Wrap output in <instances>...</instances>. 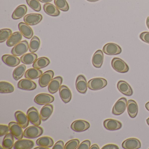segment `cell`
I'll return each mask as SVG.
<instances>
[{
	"label": "cell",
	"mask_w": 149,
	"mask_h": 149,
	"mask_svg": "<svg viewBox=\"0 0 149 149\" xmlns=\"http://www.w3.org/2000/svg\"><path fill=\"white\" fill-rule=\"evenodd\" d=\"M34 149H49V148L47 147H44V146H39L38 147H36Z\"/></svg>",
	"instance_id": "cell-49"
},
{
	"label": "cell",
	"mask_w": 149,
	"mask_h": 149,
	"mask_svg": "<svg viewBox=\"0 0 149 149\" xmlns=\"http://www.w3.org/2000/svg\"><path fill=\"white\" fill-rule=\"evenodd\" d=\"M10 132L13 135L16 139H22L23 138V132L22 127L18 123L15 122H11L8 124Z\"/></svg>",
	"instance_id": "cell-8"
},
{
	"label": "cell",
	"mask_w": 149,
	"mask_h": 149,
	"mask_svg": "<svg viewBox=\"0 0 149 149\" xmlns=\"http://www.w3.org/2000/svg\"><path fill=\"white\" fill-rule=\"evenodd\" d=\"M43 130L39 125H33L27 128L24 130L23 135L25 138L33 139L38 137L43 134Z\"/></svg>",
	"instance_id": "cell-1"
},
{
	"label": "cell",
	"mask_w": 149,
	"mask_h": 149,
	"mask_svg": "<svg viewBox=\"0 0 149 149\" xmlns=\"http://www.w3.org/2000/svg\"><path fill=\"white\" fill-rule=\"evenodd\" d=\"M146 26H147V27L149 29V16L147 17V19H146Z\"/></svg>",
	"instance_id": "cell-50"
},
{
	"label": "cell",
	"mask_w": 149,
	"mask_h": 149,
	"mask_svg": "<svg viewBox=\"0 0 149 149\" xmlns=\"http://www.w3.org/2000/svg\"><path fill=\"white\" fill-rule=\"evenodd\" d=\"M90 149H99V146L95 144H93V145L91 146L90 148Z\"/></svg>",
	"instance_id": "cell-47"
},
{
	"label": "cell",
	"mask_w": 149,
	"mask_h": 149,
	"mask_svg": "<svg viewBox=\"0 0 149 149\" xmlns=\"http://www.w3.org/2000/svg\"><path fill=\"white\" fill-rule=\"evenodd\" d=\"M145 107L146 109H147L148 111H149V102H148L146 104Z\"/></svg>",
	"instance_id": "cell-51"
},
{
	"label": "cell",
	"mask_w": 149,
	"mask_h": 149,
	"mask_svg": "<svg viewBox=\"0 0 149 149\" xmlns=\"http://www.w3.org/2000/svg\"><path fill=\"white\" fill-rule=\"evenodd\" d=\"M27 116L29 122L34 125H40L41 123L40 115L35 107H32L29 109Z\"/></svg>",
	"instance_id": "cell-6"
},
{
	"label": "cell",
	"mask_w": 149,
	"mask_h": 149,
	"mask_svg": "<svg viewBox=\"0 0 149 149\" xmlns=\"http://www.w3.org/2000/svg\"><path fill=\"white\" fill-rule=\"evenodd\" d=\"M14 136L12 133H8L6 135L3 142L2 146L3 148L6 149H11L14 147Z\"/></svg>",
	"instance_id": "cell-33"
},
{
	"label": "cell",
	"mask_w": 149,
	"mask_h": 149,
	"mask_svg": "<svg viewBox=\"0 0 149 149\" xmlns=\"http://www.w3.org/2000/svg\"><path fill=\"white\" fill-rule=\"evenodd\" d=\"M37 55L34 53H28L25 54L20 58L21 61L25 64L30 65L33 63L37 59Z\"/></svg>",
	"instance_id": "cell-32"
},
{
	"label": "cell",
	"mask_w": 149,
	"mask_h": 149,
	"mask_svg": "<svg viewBox=\"0 0 149 149\" xmlns=\"http://www.w3.org/2000/svg\"><path fill=\"white\" fill-rule=\"evenodd\" d=\"M50 63V61L48 58L46 57H42L37 59L33 63V68H35L40 69L46 68Z\"/></svg>",
	"instance_id": "cell-34"
},
{
	"label": "cell",
	"mask_w": 149,
	"mask_h": 149,
	"mask_svg": "<svg viewBox=\"0 0 149 149\" xmlns=\"http://www.w3.org/2000/svg\"><path fill=\"white\" fill-rule=\"evenodd\" d=\"M19 30L23 36L27 39H31L33 35V31L29 25L24 22H20L18 25Z\"/></svg>",
	"instance_id": "cell-20"
},
{
	"label": "cell",
	"mask_w": 149,
	"mask_h": 149,
	"mask_svg": "<svg viewBox=\"0 0 149 149\" xmlns=\"http://www.w3.org/2000/svg\"><path fill=\"white\" fill-rule=\"evenodd\" d=\"M59 94L63 102L68 103L70 102L72 97V94L70 89L65 85H62L59 89Z\"/></svg>",
	"instance_id": "cell-23"
},
{
	"label": "cell",
	"mask_w": 149,
	"mask_h": 149,
	"mask_svg": "<svg viewBox=\"0 0 149 149\" xmlns=\"http://www.w3.org/2000/svg\"><path fill=\"white\" fill-rule=\"evenodd\" d=\"M28 6L36 12H40L41 10V6L39 0H26Z\"/></svg>",
	"instance_id": "cell-40"
},
{
	"label": "cell",
	"mask_w": 149,
	"mask_h": 149,
	"mask_svg": "<svg viewBox=\"0 0 149 149\" xmlns=\"http://www.w3.org/2000/svg\"><path fill=\"white\" fill-rule=\"evenodd\" d=\"M42 72L39 69L30 68L28 70L25 74V78L30 80H34L40 78L42 75Z\"/></svg>",
	"instance_id": "cell-30"
},
{
	"label": "cell",
	"mask_w": 149,
	"mask_h": 149,
	"mask_svg": "<svg viewBox=\"0 0 149 149\" xmlns=\"http://www.w3.org/2000/svg\"><path fill=\"white\" fill-rule=\"evenodd\" d=\"M2 60L5 64L11 67H16L21 62V60L18 57L13 55H4L2 56Z\"/></svg>",
	"instance_id": "cell-19"
},
{
	"label": "cell",
	"mask_w": 149,
	"mask_h": 149,
	"mask_svg": "<svg viewBox=\"0 0 149 149\" xmlns=\"http://www.w3.org/2000/svg\"><path fill=\"white\" fill-rule=\"evenodd\" d=\"M118 89L121 93L125 95L131 96L133 94V90L130 85L124 81L121 80L117 84Z\"/></svg>",
	"instance_id": "cell-14"
},
{
	"label": "cell",
	"mask_w": 149,
	"mask_h": 149,
	"mask_svg": "<svg viewBox=\"0 0 149 149\" xmlns=\"http://www.w3.org/2000/svg\"><path fill=\"white\" fill-rule=\"evenodd\" d=\"M146 123H147V125L149 126V118H148L147 119H146Z\"/></svg>",
	"instance_id": "cell-53"
},
{
	"label": "cell",
	"mask_w": 149,
	"mask_h": 149,
	"mask_svg": "<svg viewBox=\"0 0 149 149\" xmlns=\"http://www.w3.org/2000/svg\"><path fill=\"white\" fill-rule=\"evenodd\" d=\"M56 6L63 12H67L69 10V6L66 0H54Z\"/></svg>",
	"instance_id": "cell-38"
},
{
	"label": "cell",
	"mask_w": 149,
	"mask_h": 149,
	"mask_svg": "<svg viewBox=\"0 0 149 149\" xmlns=\"http://www.w3.org/2000/svg\"><path fill=\"white\" fill-rule=\"evenodd\" d=\"M54 111V106L52 104H45L42 109H41L40 112L41 120L45 121L47 120L53 113Z\"/></svg>",
	"instance_id": "cell-26"
},
{
	"label": "cell",
	"mask_w": 149,
	"mask_h": 149,
	"mask_svg": "<svg viewBox=\"0 0 149 149\" xmlns=\"http://www.w3.org/2000/svg\"><path fill=\"white\" fill-rule=\"evenodd\" d=\"M34 146V143L29 139H19L14 143L15 149H31Z\"/></svg>",
	"instance_id": "cell-21"
},
{
	"label": "cell",
	"mask_w": 149,
	"mask_h": 149,
	"mask_svg": "<svg viewBox=\"0 0 149 149\" xmlns=\"http://www.w3.org/2000/svg\"><path fill=\"white\" fill-rule=\"evenodd\" d=\"M80 144L78 139H71L67 142L64 146L65 149H76Z\"/></svg>",
	"instance_id": "cell-41"
},
{
	"label": "cell",
	"mask_w": 149,
	"mask_h": 149,
	"mask_svg": "<svg viewBox=\"0 0 149 149\" xmlns=\"http://www.w3.org/2000/svg\"><path fill=\"white\" fill-rule=\"evenodd\" d=\"M88 84L85 76L83 75H79L76 81V88L79 93L85 94L88 89Z\"/></svg>",
	"instance_id": "cell-12"
},
{
	"label": "cell",
	"mask_w": 149,
	"mask_h": 149,
	"mask_svg": "<svg viewBox=\"0 0 149 149\" xmlns=\"http://www.w3.org/2000/svg\"><path fill=\"white\" fill-rule=\"evenodd\" d=\"M39 1H40L42 3H49V2L52 1L53 0H39Z\"/></svg>",
	"instance_id": "cell-48"
},
{
	"label": "cell",
	"mask_w": 149,
	"mask_h": 149,
	"mask_svg": "<svg viewBox=\"0 0 149 149\" xmlns=\"http://www.w3.org/2000/svg\"><path fill=\"white\" fill-rule=\"evenodd\" d=\"M26 69V67L24 64H22L17 67L13 72L14 79L16 81H18L21 79L24 75Z\"/></svg>",
	"instance_id": "cell-35"
},
{
	"label": "cell",
	"mask_w": 149,
	"mask_h": 149,
	"mask_svg": "<svg viewBox=\"0 0 149 149\" xmlns=\"http://www.w3.org/2000/svg\"><path fill=\"white\" fill-rule=\"evenodd\" d=\"M119 147L116 145L113 144H109L104 146L102 147V149H118Z\"/></svg>",
	"instance_id": "cell-46"
},
{
	"label": "cell",
	"mask_w": 149,
	"mask_h": 149,
	"mask_svg": "<svg viewBox=\"0 0 149 149\" xmlns=\"http://www.w3.org/2000/svg\"><path fill=\"white\" fill-rule=\"evenodd\" d=\"M127 112L131 118L136 116L138 112V106L136 101L133 100H128L127 104Z\"/></svg>",
	"instance_id": "cell-24"
},
{
	"label": "cell",
	"mask_w": 149,
	"mask_h": 149,
	"mask_svg": "<svg viewBox=\"0 0 149 149\" xmlns=\"http://www.w3.org/2000/svg\"><path fill=\"white\" fill-rule=\"evenodd\" d=\"M22 38V35L20 32H15L7 41V45L9 47H14L20 42Z\"/></svg>",
	"instance_id": "cell-27"
},
{
	"label": "cell",
	"mask_w": 149,
	"mask_h": 149,
	"mask_svg": "<svg viewBox=\"0 0 149 149\" xmlns=\"http://www.w3.org/2000/svg\"><path fill=\"white\" fill-rule=\"evenodd\" d=\"M139 38L146 43L149 44V32H144L139 35Z\"/></svg>",
	"instance_id": "cell-44"
},
{
	"label": "cell",
	"mask_w": 149,
	"mask_h": 149,
	"mask_svg": "<svg viewBox=\"0 0 149 149\" xmlns=\"http://www.w3.org/2000/svg\"><path fill=\"white\" fill-rule=\"evenodd\" d=\"M54 100V96L48 94L41 93L37 95L34 99L35 103L39 105L49 104Z\"/></svg>",
	"instance_id": "cell-9"
},
{
	"label": "cell",
	"mask_w": 149,
	"mask_h": 149,
	"mask_svg": "<svg viewBox=\"0 0 149 149\" xmlns=\"http://www.w3.org/2000/svg\"><path fill=\"white\" fill-rule=\"evenodd\" d=\"M29 49V44L27 40H23L19 42L12 49V54L16 56H20L25 54Z\"/></svg>",
	"instance_id": "cell-4"
},
{
	"label": "cell",
	"mask_w": 149,
	"mask_h": 149,
	"mask_svg": "<svg viewBox=\"0 0 149 149\" xmlns=\"http://www.w3.org/2000/svg\"><path fill=\"white\" fill-rule=\"evenodd\" d=\"M104 61V55L102 51L99 49L93 55L92 59V64L95 68H99L102 65Z\"/></svg>",
	"instance_id": "cell-25"
},
{
	"label": "cell",
	"mask_w": 149,
	"mask_h": 149,
	"mask_svg": "<svg viewBox=\"0 0 149 149\" xmlns=\"http://www.w3.org/2000/svg\"><path fill=\"white\" fill-rule=\"evenodd\" d=\"M15 118L17 123L22 127L23 129L27 127L29 125V121L27 116L25 115L22 111H18L15 114Z\"/></svg>",
	"instance_id": "cell-22"
},
{
	"label": "cell",
	"mask_w": 149,
	"mask_h": 149,
	"mask_svg": "<svg viewBox=\"0 0 149 149\" xmlns=\"http://www.w3.org/2000/svg\"><path fill=\"white\" fill-rule=\"evenodd\" d=\"M90 127V124L87 121L83 120H77L74 121L71 125V129L77 132L85 131Z\"/></svg>",
	"instance_id": "cell-10"
},
{
	"label": "cell",
	"mask_w": 149,
	"mask_h": 149,
	"mask_svg": "<svg viewBox=\"0 0 149 149\" xmlns=\"http://www.w3.org/2000/svg\"><path fill=\"white\" fill-rule=\"evenodd\" d=\"M107 81L104 78L96 77L89 80L88 82V88L93 91H97L107 86Z\"/></svg>",
	"instance_id": "cell-3"
},
{
	"label": "cell",
	"mask_w": 149,
	"mask_h": 149,
	"mask_svg": "<svg viewBox=\"0 0 149 149\" xmlns=\"http://www.w3.org/2000/svg\"><path fill=\"white\" fill-rule=\"evenodd\" d=\"M103 51L108 55H116L122 53V48L116 43L110 42L105 44L103 48Z\"/></svg>",
	"instance_id": "cell-7"
},
{
	"label": "cell",
	"mask_w": 149,
	"mask_h": 149,
	"mask_svg": "<svg viewBox=\"0 0 149 149\" xmlns=\"http://www.w3.org/2000/svg\"><path fill=\"white\" fill-rule=\"evenodd\" d=\"M40 46V41L39 37L34 36L30 41L29 45V50L31 53H34L39 49Z\"/></svg>",
	"instance_id": "cell-36"
},
{
	"label": "cell",
	"mask_w": 149,
	"mask_h": 149,
	"mask_svg": "<svg viewBox=\"0 0 149 149\" xmlns=\"http://www.w3.org/2000/svg\"><path fill=\"white\" fill-rule=\"evenodd\" d=\"M36 143L39 146L50 148L54 144V141L51 138L48 136H43L37 139Z\"/></svg>",
	"instance_id": "cell-31"
},
{
	"label": "cell",
	"mask_w": 149,
	"mask_h": 149,
	"mask_svg": "<svg viewBox=\"0 0 149 149\" xmlns=\"http://www.w3.org/2000/svg\"><path fill=\"white\" fill-rule=\"evenodd\" d=\"M43 10L46 14L54 17L59 16L61 13L59 9L56 6L49 3L44 5Z\"/></svg>",
	"instance_id": "cell-28"
},
{
	"label": "cell",
	"mask_w": 149,
	"mask_h": 149,
	"mask_svg": "<svg viewBox=\"0 0 149 149\" xmlns=\"http://www.w3.org/2000/svg\"><path fill=\"white\" fill-rule=\"evenodd\" d=\"M64 149V142L62 140H60L56 142V143L53 147V149Z\"/></svg>",
	"instance_id": "cell-45"
},
{
	"label": "cell",
	"mask_w": 149,
	"mask_h": 149,
	"mask_svg": "<svg viewBox=\"0 0 149 149\" xmlns=\"http://www.w3.org/2000/svg\"><path fill=\"white\" fill-rule=\"evenodd\" d=\"M91 142L90 140H86L79 144L77 149H89L91 147Z\"/></svg>",
	"instance_id": "cell-43"
},
{
	"label": "cell",
	"mask_w": 149,
	"mask_h": 149,
	"mask_svg": "<svg viewBox=\"0 0 149 149\" xmlns=\"http://www.w3.org/2000/svg\"><path fill=\"white\" fill-rule=\"evenodd\" d=\"M27 12V8L26 5H22L16 8L12 15V18L13 19L17 20L21 19L25 16Z\"/></svg>",
	"instance_id": "cell-29"
},
{
	"label": "cell",
	"mask_w": 149,
	"mask_h": 149,
	"mask_svg": "<svg viewBox=\"0 0 149 149\" xmlns=\"http://www.w3.org/2000/svg\"><path fill=\"white\" fill-rule=\"evenodd\" d=\"M19 88L26 91H32L36 89L37 85L35 82L30 79H23L19 81L18 83Z\"/></svg>",
	"instance_id": "cell-17"
},
{
	"label": "cell",
	"mask_w": 149,
	"mask_h": 149,
	"mask_svg": "<svg viewBox=\"0 0 149 149\" xmlns=\"http://www.w3.org/2000/svg\"><path fill=\"white\" fill-rule=\"evenodd\" d=\"M127 99L123 97L118 100L112 108V113L115 116H120L123 114L127 107Z\"/></svg>",
	"instance_id": "cell-5"
},
{
	"label": "cell",
	"mask_w": 149,
	"mask_h": 149,
	"mask_svg": "<svg viewBox=\"0 0 149 149\" xmlns=\"http://www.w3.org/2000/svg\"><path fill=\"white\" fill-rule=\"evenodd\" d=\"M14 90V87L10 83L3 81L0 82V93H12Z\"/></svg>",
	"instance_id": "cell-37"
},
{
	"label": "cell",
	"mask_w": 149,
	"mask_h": 149,
	"mask_svg": "<svg viewBox=\"0 0 149 149\" xmlns=\"http://www.w3.org/2000/svg\"><path fill=\"white\" fill-rule=\"evenodd\" d=\"M122 146L123 149H138L141 148V143L139 139L131 138L123 141Z\"/></svg>",
	"instance_id": "cell-15"
},
{
	"label": "cell",
	"mask_w": 149,
	"mask_h": 149,
	"mask_svg": "<svg viewBox=\"0 0 149 149\" xmlns=\"http://www.w3.org/2000/svg\"><path fill=\"white\" fill-rule=\"evenodd\" d=\"M42 19V16L40 14H29L25 15L24 21L29 26H35L39 24Z\"/></svg>",
	"instance_id": "cell-11"
},
{
	"label": "cell",
	"mask_w": 149,
	"mask_h": 149,
	"mask_svg": "<svg viewBox=\"0 0 149 149\" xmlns=\"http://www.w3.org/2000/svg\"><path fill=\"white\" fill-rule=\"evenodd\" d=\"M87 1H89V2H95L98 1L99 0H87Z\"/></svg>",
	"instance_id": "cell-52"
},
{
	"label": "cell",
	"mask_w": 149,
	"mask_h": 149,
	"mask_svg": "<svg viewBox=\"0 0 149 149\" xmlns=\"http://www.w3.org/2000/svg\"><path fill=\"white\" fill-rule=\"evenodd\" d=\"M10 131L9 126L5 125H0V136L6 135Z\"/></svg>",
	"instance_id": "cell-42"
},
{
	"label": "cell",
	"mask_w": 149,
	"mask_h": 149,
	"mask_svg": "<svg viewBox=\"0 0 149 149\" xmlns=\"http://www.w3.org/2000/svg\"><path fill=\"white\" fill-rule=\"evenodd\" d=\"M104 128L108 130L115 131L120 130L123 126L122 123L116 119L109 118L104 120L103 123Z\"/></svg>",
	"instance_id": "cell-13"
},
{
	"label": "cell",
	"mask_w": 149,
	"mask_h": 149,
	"mask_svg": "<svg viewBox=\"0 0 149 149\" xmlns=\"http://www.w3.org/2000/svg\"><path fill=\"white\" fill-rule=\"evenodd\" d=\"M111 66L114 70L118 73H127L129 71V67L126 63L120 58L115 57L111 61Z\"/></svg>",
	"instance_id": "cell-2"
},
{
	"label": "cell",
	"mask_w": 149,
	"mask_h": 149,
	"mask_svg": "<svg viewBox=\"0 0 149 149\" xmlns=\"http://www.w3.org/2000/svg\"><path fill=\"white\" fill-rule=\"evenodd\" d=\"M12 34V31L9 29H3L0 30V42H3L8 40Z\"/></svg>",
	"instance_id": "cell-39"
},
{
	"label": "cell",
	"mask_w": 149,
	"mask_h": 149,
	"mask_svg": "<svg viewBox=\"0 0 149 149\" xmlns=\"http://www.w3.org/2000/svg\"><path fill=\"white\" fill-rule=\"evenodd\" d=\"M54 76L53 70H49L42 74L39 80V85L41 88H45L49 84Z\"/></svg>",
	"instance_id": "cell-16"
},
{
	"label": "cell",
	"mask_w": 149,
	"mask_h": 149,
	"mask_svg": "<svg viewBox=\"0 0 149 149\" xmlns=\"http://www.w3.org/2000/svg\"><path fill=\"white\" fill-rule=\"evenodd\" d=\"M63 79L61 76H57L52 79V81L49 83L48 85L49 91L52 94L56 93L60 89Z\"/></svg>",
	"instance_id": "cell-18"
}]
</instances>
